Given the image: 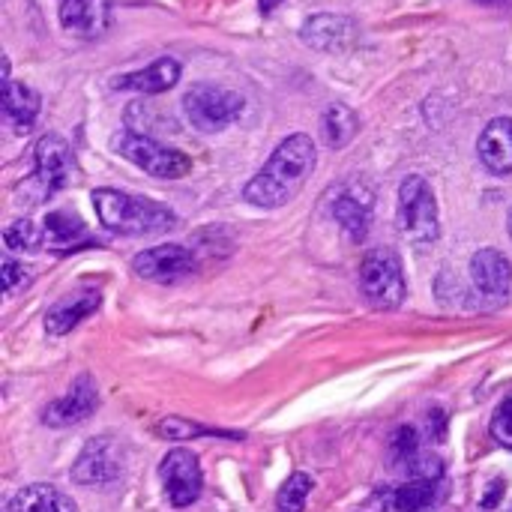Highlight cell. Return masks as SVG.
<instances>
[{
    "instance_id": "1",
    "label": "cell",
    "mask_w": 512,
    "mask_h": 512,
    "mask_svg": "<svg viewBox=\"0 0 512 512\" xmlns=\"http://www.w3.org/2000/svg\"><path fill=\"white\" fill-rule=\"evenodd\" d=\"M315 162H318L315 141L303 132L288 135L273 150L267 165L246 183L243 198L258 210H276L303 189V183L315 171Z\"/></svg>"
},
{
    "instance_id": "2",
    "label": "cell",
    "mask_w": 512,
    "mask_h": 512,
    "mask_svg": "<svg viewBox=\"0 0 512 512\" xmlns=\"http://www.w3.org/2000/svg\"><path fill=\"white\" fill-rule=\"evenodd\" d=\"M93 207L99 225L120 237H156L177 228V213L171 207L120 189H96Z\"/></svg>"
},
{
    "instance_id": "3",
    "label": "cell",
    "mask_w": 512,
    "mask_h": 512,
    "mask_svg": "<svg viewBox=\"0 0 512 512\" xmlns=\"http://www.w3.org/2000/svg\"><path fill=\"white\" fill-rule=\"evenodd\" d=\"M111 147L126 162H132L135 168H141L144 174L159 177V180H177V177H186L192 171V159L183 150L168 147V144H159L156 138L141 135V132H132V129L114 135Z\"/></svg>"
},
{
    "instance_id": "4",
    "label": "cell",
    "mask_w": 512,
    "mask_h": 512,
    "mask_svg": "<svg viewBox=\"0 0 512 512\" xmlns=\"http://www.w3.org/2000/svg\"><path fill=\"white\" fill-rule=\"evenodd\" d=\"M399 228L411 237L414 246L438 243V201L426 177L411 174L399 186Z\"/></svg>"
},
{
    "instance_id": "5",
    "label": "cell",
    "mask_w": 512,
    "mask_h": 512,
    "mask_svg": "<svg viewBox=\"0 0 512 512\" xmlns=\"http://www.w3.org/2000/svg\"><path fill=\"white\" fill-rule=\"evenodd\" d=\"M243 96L222 84H195L183 96V114L198 132H222L243 114Z\"/></svg>"
},
{
    "instance_id": "6",
    "label": "cell",
    "mask_w": 512,
    "mask_h": 512,
    "mask_svg": "<svg viewBox=\"0 0 512 512\" xmlns=\"http://www.w3.org/2000/svg\"><path fill=\"white\" fill-rule=\"evenodd\" d=\"M360 291L375 309H396L405 300L402 258L393 249H372L360 264Z\"/></svg>"
},
{
    "instance_id": "7",
    "label": "cell",
    "mask_w": 512,
    "mask_h": 512,
    "mask_svg": "<svg viewBox=\"0 0 512 512\" xmlns=\"http://www.w3.org/2000/svg\"><path fill=\"white\" fill-rule=\"evenodd\" d=\"M72 168H75V159H72L69 144L60 135H42L33 150V174L27 180V192H33L30 204H39L57 195L69 183Z\"/></svg>"
},
{
    "instance_id": "8",
    "label": "cell",
    "mask_w": 512,
    "mask_h": 512,
    "mask_svg": "<svg viewBox=\"0 0 512 512\" xmlns=\"http://www.w3.org/2000/svg\"><path fill=\"white\" fill-rule=\"evenodd\" d=\"M126 468V450L117 438L99 435L90 438L81 450V456L72 465V480L78 486H105L123 477Z\"/></svg>"
},
{
    "instance_id": "9",
    "label": "cell",
    "mask_w": 512,
    "mask_h": 512,
    "mask_svg": "<svg viewBox=\"0 0 512 512\" xmlns=\"http://www.w3.org/2000/svg\"><path fill=\"white\" fill-rule=\"evenodd\" d=\"M159 480L165 489V498L171 507L183 510L192 507L201 498L204 489V474H201V462L192 450H171L162 462H159Z\"/></svg>"
},
{
    "instance_id": "10",
    "label": "cell",
    "mask_w": 512,
    "mask_h": 512,
    "mask_svg": "<svg viewBox=\"0 0 512 512\" xmlns=\"http://www.w3.org/2000/svg\"><path fill=\"white\" fill-rule=\"evenodd\" d=\"M132 270H135V276H141L147 282L174 285L195 270V255H192V249H186L180 243H165V246L138 252L132 258Z\"/></svg>"
},
{
    "instance_id": "11",
    "label": "cell",
    "mask_w": 512,
    "mask_h": 512,
    "mask_svg": "<svg viewBox=\"0 0 512 512\" xmlns=\"http://www.w3.org/2000/svg\"><path fill=\"white\" fill-rule=\"evenodd\" d=\"M471 282L480 303L498 309L512 294V264L498 249H480L471 258Z\"/></svg>"
},
{
    "instance_id": "12",
    "label": "cell",
    "mask_w": 512,
    "mask_h": 512,
    "mask_svg": "<svg viewBox=\"0 0 512 512\" xmlns=\"http://www.w3.org/2000/svg\"><path fill=\"white\" fill-rule=\"evenodd\" d=\"M99 408V393L93 387V381L87 375H81L69 393L57 402H51L45 411H42V423L51 426V429H66V426H78L84 420H90Z\"/></svg>"
},
{
    "instance_id": "13",
    "label": "cell",
    "mask_w": 512,
    "mask_h": 512,
    "mask_svg": "<svg viewBox=\"0 0 512 512\" xmlns=\"http://www.w3.org/2000/svg\"><path fill=\"white\" fill-rule=\"evenodd\" d=\"M102 306V291L81 285L69 294H63L48 312H45V333L48 336H66L72 333L84 318H90Z\"/></svg>"
},
{
    "instance_id": "14",
    "label": "cell",
    "mask_w": 512,
    "mask_h": 512,
    "mask_svg": "<svg viewBox=\"0 0 512 512\" xmlns=\"http://www.w3.org/2000/svg\"><path fill=\"white\" fill-rule=\"evenodd\" d=\"M372 207H375V195L366 183H345L339 189V195L333 198V216L336 222L348 231L351 240H363L369 234L372 225Z\"/></svg>"
},
{
    "instance_id": "15",
    "label": "cell",
    "mask_w": 512,
    "mask_h": 512,
    "mask_svg": "<svg viewBox=\"0 0 512 512\" xmlns=\"http://www.w3.org/2000/svg\"><path fill=\"white\" fill-rule=\"evenodd\" d=\"M300 39L318 51H348L357 39V24L345 15L321 12L306 18V24L300 27Z\"/></svg>"
},
{
    "instance_id": "16",
    "label": "cell",
    "mask_w": 512,
    "mask_h": 512,
    "mask_svg": "<svg viewBox=\"0 0 512 512\" xmlns=\"http://www.w3.org/2000/svg\"><path fill=\"white\" fill-rule=\"evenodd\" d=\"M60 24L66 33L96 39L111 24V0H60Z\"/></svg>"
},
{
    "instance_id": "17",
    "label": "cell",
    "mask_w": 512,
    "mask_h": 512,
    "mask_svg": "<svg viewBox=\"0 0 512 512\" xmlns=\"http://www.w3.org/2000/svg\"><path fill=\"white\" fill-rule=\"evenodd\" d=\"M477 153L492 174H512V117H495L486 123Z\"/></svg>"
},
{
    "instance_id": "18",
    "label": "cell",
    "mask_w": 512,
    "mask_h": 512,
    "mask_svg": "<svg viewBox=\"0 0 512 512\" xmlns=\"http://www.w3.org/2000/svg\"><path fill=\"white\" fill-rule=\"evenodd\" d=\"M177 81H180V63L174 57H159V60H153L150 66H144L138 72L114 78V87L117 90H135V93H144V96H156V93L171 90Z\"/></svg>"
},
{
    "instance_id": "19",
    "label": "cell",
    "mask_w": 512,
    "mask_h": 512,
    "mask_svg": "<svg viewBox=\"0 0 512 512\" xmlns=\"http://www.w3.org/2000/svg\"><path fill=\"white\" fill-rule=\"evenodd\" d=\"M441 498V480L414 477L384 495V512H426Z\"/></svg>"
},
{
    "instance_id": "20",
    "label": "cell",
    "mask_w": 512,
    "mask_h": 512,
    "mask_svg": "<svg viewBox=\"0 0 512 512\" xmlns=\"http://www.w3.org/2000/svg\"><path fill=\"white\" fill-rule=\"evenodd\" d=\"M42 234H45V246L51 252H72V249H81V246H93L87 225L81 222V216H75L69 210L48 213L45 225H42Z\"/></svg>"
},
{
    "instance_id": "21",
    "label": "cell",
    "mask_w": 512,
    "mask_h": 512,
    "mask_svg": "<svg viewBox=\"0 0 512 512\" xmlns=\"http://www.w3.org/2000/svg\"><path fill=\"white\" fill-rule=\"evenodd\" d=\"M39 105H42V99L33 87L3 78V114L15 132H30V126L39 117Z\"/></svg>"
},
{
    "instance_id": "22",
    "label": "cell",
    "mask_w": 512,
    "mask_h": 512,
    "mask_svg": "<svg viewBox=\"0 0 512 512\" xmlns=\"http://www.w3.org/2000/svg\"><path fill=\"white\" fill-rule=\"evenodd\" d=\"M6 512H78V507L60 489L36 483L15 492L6 504Z\"/></svg>"
},
{
    "instance_id": "23",
    "label": "cell",
    "mask_w": 512,
    "mask_h": 512,
    "mask_svg": "<svg viewBox=\"0 0 512 512\" xmlns=\"http://www.w3.org/2000/svg\"><path fill=\"white\" fill-rule=\"evenodd\" d=\"M321 129H324V138L330 147H348L360 129V120L345 102H333V105H327V111L321 117Z\"/></svg>"
},
{
    "instance_id": "24",
    "label": "cell",
    "mask_w": 512,
    "mask_h": 512,
    "mask_svg": "<svg viewBox=\"0 0 512 512\" xmlns=\"http://www.w3.org/2000/svg\"><path fill=\"white\" fill-rule=\"evenodd\" d=\"M312 486L315 483H312L309 474H303V471L291 474L285 480V486L279 489V495H276V512H303L306 498L312 495Z\"/></svg>"
},
{
    "instance_id": "25",
    "label": "cell",
    "mask_w": 512,
    "mask_h": 512,
    "mask_svg": "<svg viewBox=\"0 0 512 512\" xmlns=\"http://www.w3.org/2000/svg\"><path fill=\"white\" fill-rule=\"evenodd\" d=\"M3 243L12 252H39L45 246V234L30 222V219H15L6 231H3Z\"/></svg>"
},
{
    "instance_id": "26",
    "label": "cell",
    "mask_w": 512,
    "mask_h": 512,
    "mask_svg": "<svg viewBox=\"0 0 512 512\" xmlns=\"http://www.w3.org/2000/svg\"><path fill=\"white\" fill-rule=\"evenodd\" d=\"M156 435H159V438H171V441L210 438V435H219V438H237V435H231V432L207 429V426H201V423H192V420H180V417H168V420L156 423Z\"/></svg>"
},
{
    "instance_id": "27",
    "label": "cell",
    "mask_w": 512,
    "mask_h": 512,
    "mask_svg": "<svg viewBox=\"0 0 512 512\" xmlns=\"http://www.w3.org/2000/svg\"><path fill=\"white\" fill-rule=\"evenodd\" d=\"M423 453H420V438H417V432L411 429V426H402L396 435H393V441H390V459H393V465H399V468H414V462L420 459Z\"/></svg>"
},
{
    "instance_id": "28",
    "label": "cell",
    "mask_w": 512,
    "mask_h": 512,
    "mask_svg": "<svg viewBox=\"0 0 512 512\" xmlns=\"http://www.w3.org/2000/svg\"><path fill=\"white\" fill-rule=\"evenodd\" d=\"M489 432H492V438H495L501 447L512 450V396L498 405V411H495V417H492Z\"/></svg>"
},
{
    "instance_id": "29",
    "label": "cell",
    "mask_w": 512,
    "mask_h": 512,
    "mask_svg": "<svg viewBox=\"0 0 512 512\" xmlns=\"http://www.w3.org/2000/svg\"><path fill=\"white\" fill-rule=\"evenodd\" d=\"M30 273L24 270V264H18L15 258H6L3 261V291L6 294H15V291H21L24 285H30Z\"/></svg>"
},
{
    "instance_id": "30",
    "label": "cell",
    "mask_w": 512,
    "mask_h": 512,
    "mask_svg": "<svg viewBox=\"0 0 512 512\" xmlns=\"http://www.w3.org/2000/svg\"><path fill=\"white\" fill-rule=\"evenodd\" d=\"M498 492H504V483H501V480H498V483L489 489V495H486V501H483V507H486V510H492V507H495V501H498Z\"/></svg>"
},
{
    "instance_id": "31",
    "label": "cell",
    "mask_w": 512,
    "mask_h": 512,
    "mask_svg": "<svg viewBox=\"0 0 512 512\" xmlns=\"http://www.w3.org/2000/svg\"><path fill=\"white\" fill-rule=\"evenodd\" d=\"M279 3H282V0H261V12H264V15H270Z\"/></svg>"
},
{
    "instance_id": "32",
    "label": "cell",
    "mask_w": 512,
    "mask_h": 512,
    "mask_svg": "<svg viewBox=\"0 0 512 512\" xmlns=\"http://www.w3.org/2000/svg\"><path fill=\"white\" fill-rule=\"evenodd\" d=\"M507 228H510V240H512V213H510V222H507Z\"/></svg>"
},
{
    "instance_id": "33",
    "label": "cell",
    "mask_w": 512,
    "mask_h": 512,
    "mask_svg": "<svg viewBox=\"0 0 512 512\" xmlns=\"http://www.w3.org/2000/svg\"><path fill=\"white\" fill-rule=\"evenodd\" d=\"M483 3H501V0H483Z\"/></svg>"
}]
</instances>
